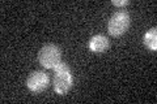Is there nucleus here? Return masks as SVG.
<instances>
[{
  "label": "nucleus",
  "instance_id": "8",
  "mask_svg": "<svg viewBox=\"0 0 157 104\" xmlns=\"http://www.w3.org/2000/svg\"><path fill=\"white\" fill-rule=\"evenodd\" d=\"M113 4L117 7H126V5H128V0H113Z\"/></svg>",
  "mask_w": 157,
  "mask_h": 104
},
{
  "label": "nucleus",
  "instance_id": "5",
  "mask_svg": "<svg viewBox=\"0 0 157 104\" xmlns=\"http://www.w3.org/2000/svg\"><path fill=\"white\" fill-rule=\"evenodd\" d=\"M110 47V42L105 35H94L89 41V48L94 53H104Z\"/></svg>",
  "mask_w": 157,
  "mask_h": 104
},
{
  "label": "nucleus",
  "instance_id": "4",
  "mask_svg": "<svg viewBox=\"0 0 157 104\" xmlns=\"http://www.w3.org/2000/svg\"><path fill=\"white\" fill-rule=\"evenodd\" d=\"M54 90L59 95H66L73 86V78L71 76V72L67 73H55L52 80Z\"/></svg>",
  "mask_w": 157,
  "mask_h": 104
},
{
  "label": "nucleus",
  "instance_id": "2",
  "mask_svg": "<svg viewBox=\"0 0 157 104\" xmlns=\"http://www.w3.org/2000/svg\"><path fill=\"white\" fill-rule=\"evenodd\" d=\"M131 23V17L127 12L119 11L115 12L109 20L107 23V30H109L110 35L113 37H121L128 30Z\"/></svg>",
  "mask_w": 157,
  "mask_h": 104
},
{
  "label": "nucleus",
  "instance_id": "6",
  "mask_svg": "<svg viewBox=\"0 0 157 104\" xmlns=\"http://www.w3.org/2000/svg\"><path fill=\"white\" fill-rule=\"evenodd\" d=\"M143 43L144 46L151 49V51H156L157 49V29L152 27L144 34L143 37Z\"/></svg>",
  "mask_w": 157,
  "mask_h": 104
},
{
  "label": "nucleus",
  "instance_id": "1",
  "mask_svg": "<svg viewBox=\"0 0 157 104\" xmlns=\"http://www.w3.org/2000/svg\"><path fill=\"white\" fill-rule=\"evenodd\" d=\"M38 61L43 68L54 69L62 61V49L56 44H45L38 52Z\"/></svg>",
  "mask_w": 157,
  "mask_h": 104
},
{
  "label": "nucleus",
  "instance_id": "7",
  "mask_svg": "<svg viewBox=\"0 0 157 104\" xmlns=\"http://www.w3.org/2000/svg\"><path fill=\"white\" fill-rule=\"evenodd\" d=\"M54 70H55V73H67V72H71V69H70V66H68L67 64L60 61L55 68H54Z\"/></svg>",
  "mask_w": 157,
  "mask_h": 104
},
{
  "label": "nucleus",
  "instance_id": "3",
  "mask_svg": "<svg viewBox=\"0 0 157 104\" xmlns=\"http://www.w3.org/2000/svg\"><path fill=\"white\" fill-rule=\"evenodd\" d=\"M48 82H50V78L43 70H34L26 78V86L33 92L45 91L48 86Z\"/></svg>",
  "mask_w": 157,
  "mask_h": 104
}]
</instances>
